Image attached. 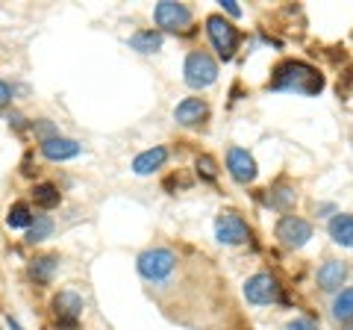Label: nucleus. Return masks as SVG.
Masks as SVG:
<instances>
[{
  "instance_id": "1",
  "label": "nucleus",
  "mask_w": 353,
  "mask_h": 330,
  "mask_svg": "<svg viewBox=\"0 0 353 330\" xmlns=\"http://www.w3.org/2000/svg\"><path fill=\"white\" fill-rule=\"evenodd\" d=\"M271 89L297 92V95H318L324 89V77L306 62H283L280 68L274 71Z\"/></svg>"
},
{
  "instance_id": "2",
  "label": "nucleus",
  "mask_w": 353,
  "mask_h": 330,
  "mask_svg": "<svg viewBox=\"0 0 353 330\" xmlns=\"http://www.w3.org/2000/svg\"><path fill=\"white\" fill-rule=\"evenodd\" d=\"M136 269H139V274L145 280L165 283L176 269V257L171 254L168 248H150V251H145V254H139Z\"/></svg>"
},
{
  "instance_id": "3",
  "label": "nucleus",
  "mask_w": 353,
  "mask_h": 330,
  "mask_svg": "<svg viewBox=\"0 0 353 330\" xmlns=\"http://www.w3.org/2000/svg\"><path fill=\"white\" fill-rule=\"evenodd\" d=\"M183 74H185V83H189L192 89H209V86L218 80V65H215V59L209 57V53L194 50V53L185 57Z\"/></svg>"
},
{
  "instance_id": "4",
  "label": "nucleus",
  "mask_w": 353,
  "mask_h": 330,
  "mask_svg": "<svg viewBox=\"0 0 353 330\" xmlns=\"http://www.w3.org/2000/svg\"><path fill=\"white\" fill-rule=\"evenodd\" d=\"M206 32H209V39H212L218 57L221 59H233V53L239 48V32H236V27L230 24L227 18H221V15H209L206 18Z\"/></svg>"
},
{
  "instance_id": "5",
  "label": "nucleus",
  "mask_w": 353,
  "mask_h": 330,
  "mask_svg": "<svg viewBox=\"0 0 353 330\" xmlns=\"http://www.w3.org/2000/svg\"><path fill=\"white\" fill-rule=\"evenodd\" d=\"M245 298L250 304H277V301H283L277 278H271V274H265V271L253 274V278L245 283Z\"/></svg>"
},
{
  "instance_id": "6",
  "label": "nucleus",
  "mask_w": 353,
  "mask_h": 330,
  "mask_svg": "<svg viewBox=\"0 0 353 330\" xmlns=\"http://www.w3.org/2000/svg\"><path fill=\"white\" fill-rule=\"evenodd\" d=\"M277 239L285 248H303L312 239V224L297 215H283L277 222Z\"/></svg>"
},
{
  "instance_id": "7",
  "label": "nucleus",
  "mask_w": 353,
  "mask_h": 330,
  "mask_svg": "<svg viewBox=\"0 0 353 330\" xmlns=\"http://www.w3.org/2000/svg\"><path fill=\"white\" fill-rule=\"evenodd\" d=\"M153 18H157V24L162 30H185L192 24V9L183 6V3H174V0H162L153 9Z\"/></svg>"
},
{
  "instance_id": "8",
  "label": "nucleus",
  "mask_w": 353,
  "mask_h": 330,
  "mask_svg": "<svg viewBox=\"0 0 353 330\" xmlns=\"http://www.w3.org/2000/svg\"><path fill=\"white\" fill-rule=\"evenodd\" d=\"M215 236H218L221 245H241V242H248L245 218L236 215V213H221L215 218Z\"/></svg>"
},
{
  "instance_id": "9",
  "label": "nucleus",
  "mask_w": 353,
  "mask_h": 330,
  "mask_svg": "<svg viewBox=\"0 0 353 330\" xmlns=\"http://www.w3.org/2000/svg\"><path fill=\"white\" fill-rule=\"evenodd\" d=\"M227 171L233 174V180H239V183L256 180V162H253V157L245 148H230V153H227Z\"/></svg>"
},
{
  "instance_id": "10",
  "label": "nucleus",
  "mask_w": 353,
  "mask_h": 330,
  "mask_svg": "<svg viewBox=\"0 0 353 330\" xmlns=\"http://www.w3.org/2000/svg\"><path fill=\"white\" fill-rule=\"evenodd\" d=\"M80 142L74 139H65V136H50V139H41V153L53 162H65V159H74L80 157Z\"/></svg>"
},
{
  "instance_id": "11",
  "label": "nucleus",
  "mask_w": 353,
  "mask_h": 330,
  "mask_svg": "<svg viewBox=\"0 0 353 330\" xmlns=\"http://www.w3.org/2000/svg\"><path fill=\"white\" fill-rule=\"evenodd\" d=\"M53 310H57V318L62 324H68V327H74L77 324V318H80V313H83V298L77 292H59L57 298H53Z\"/></svg>"
},
{
  "instance_id": "12",
  "label": "nucleus",
  "mask_w": 353,
  "mask_h": 330,
  "mask_svg": "<svg viewBox=\"0 0 353 330\" xmlns=\"http://www.w3.org/2000/svg\"><path fill=\"white\" fill-rule=\"evenodd\" d=\"M209 115V106L206 101H201V97H185V101L174 109V118H176V124H183V127H194V124H201V121Z\"/></svg>"
},
{
  "instance_id": "13",
  "label": "nucleus",
  "mask_w": 353,
  "mask_h": 330,
  "mask_svg": "<svg viewBox=\"0 0 353 330\" xmlns=\"http://www.w3.org/2000/svg\"><path fill=\"white\" fill-rule=\"evenodd\" d=\"M347 278V266L341 260H327L321 269H318V286H321L324 292H336L341 289V283Z\"/></svg>"
},
{
  "instance_id": "14",
  "label": "nucleus",
  "mask_w": 353,
  "mask_h": 330,
  "mask_svg": "<svg viewBox=\"0 0 353 330\" xmlns=\"http://www.w3.org/2000/svg\"><path fill=\"white\" fill-rule=\"evenodd\" d=\"M165 159H168V151L165 148H150V151H141L136 159H132V171L136 174H153L157 168H162Z\"/></svg>"
},
{
  "instance_id": "15",
  "label": "nucleus",
  "mask_w": 353,
  "mask_h": 330,
  "mask_svg": "<svg viewBox=\"0 0 353 330\" xmlns=\"http://www.w3.org/2000/svg\"><path fill=\"white\" fill-rule=\"evenodd\" d=\"M330 236H333L336 245L341 248H353V215L341 213L330 222Z\"/></svg>"
},
{
  "instance_id": "16",
  "label": "nucleus",
  "mask_w": 353,
  "mask_h": 330,
  "mask_svg": "<svg viewBox=\"0 0 353 330\" xmlns=\"http://www.w3.org/2000/svg\"><path fill=\"white\" fill-rule=\"evenodd\" d=\"M130 48L139 53H153L162 48V32L159 30H139L130 36Z\"/></svg>"
},
{
  "instance_id": "17",
  "label": "nucleus",
  "mask_w": 353,
  "mask_h": 330,
  "mask_svg": "<svg viewBox=\"0 0 353 330\" xmlns=\"http://www.w3.org/2000/svg\"><path fill=\"white\" fill-rule=\"evenodd\" d=\"M57 257H36L30 262V278L39 280V283H50L53 280V271H57Z\"/></svg>"
},
{
  "instance_id": "18",
  "label": "nucleus",
  "mask_w": 353,
  "mask_h": 330,
  "mask_svg": "<svg viewBox=\"0 0 353 330\" xmlns=\"http://www.w3.org/2000/svg\"><path fill=\"white\" fill-rule=\"evenodd\" d=\"M333 318L336 322H353V289H345L333 301Z\"/></svg>"
},
{
  "instance_id": "19",
  "label": "nucleus",
  "mask_w": 353,
  "mask_h": 330,
  "mask_svg": "<svg viewBox=\"0 0 353 330\" xmlns=\"http://www.w3.org/2000/svg\"><path fill=\"white\" fill-rule=\"evenodd\" d=\"M32 218H36V215L30 213V206H27V204H15L12 210H9V215H6V224L12 227V230H30Z\"/></svg>"
},
{
  "instance_id": "20",
  "label": "nucleus",
  "mask_w": 353,
  "mask_h": 330,
  "mask_svg": "<svg viewBox=\"0 0 353 330\" xmlns=\"http://www.w3.org/2000/svg\"><path fill=\"white\" fill-rule=\"evenodd\" d=\"M53 233V222L48 215H36L32 218V224H30V230H27V242L30 245H36V242H44Z\"/></svg>"
},
{
  "instance_id": "21",
  "label": "nucleus",
  "mask_w": 353,
  "mask_h": 330,
  "mask_svg": "<svg viewBox=\"0 0 353 330\" xmlns=\"http://www.w3.org/2000/svg\"><path fill=\"white\" fill-rule=\"evenodd\" d=\"M32 197H36V204L44 206V210H50V206H57V204L62 201L59 189H57V186H50V183L36 186V189H32Z\"/></svg>"
},
{
  "instance_id": "22",
  "label": "nucleus",
  "mask_w": 353,
  "mask_h": 330,
  "mask_svg": "<svg viewBox=\"0 0 353 330\" xmlns=\"http://www.w3.org/2000/svg\"><path fill=\"white\" fill-rule=\"evenodd\" d=\"M197 171H201L206 180H212L215 177V162L209 159V157H201V159H197Z\"/></svg>"
},
{
  "instance_id": "23",
  "label": "nucleus",
  "mask_w": 353,
  "mask_h": 330,
  "mask_svg": "<svg viewBox=\"0 0 353 330\" xmlns=\"http://www.w3.org/2000/svg\"><path fill=\"white\" fill-rule=\"evenodd\" d=\"M289 330H318V327L309 322V318H294V322L289 324Z\"/></svg>"
},
{
  "instance_id": "24",
  "label": "nucleus",
  "mask_w": 353,
  "mask_h": 330,
  "mask_svg": "<svg viewBox=\"0 0 353 330\" xmlns=\"http://www.w3.org/2000/svg\"><path fill=\"white\" fill-rule=\"evenodd\" d=\"M9 101H12V92H9V86L3 80H0V109H3Z\"/></svg>"
},
{
  "instance_id": "25",
  "label": "nucleus",
  "mask_w": 353,
  "mask_h": 330,
  "mask_svg": "<svg viewBox=\"0 0 353 330\" xmlns=\"http://www.w3.org/2000/svg\"><path fill=\"white\" fill-rule=\"evenodd\" d=\"M221 6H224V9H227V12L233 15V18H239V15H241V9H239L236 0H221Z\"/></svg>"
},
{
  "instance_id": "26",
  "label": "nucleus",
  "mask_w": 353,
  "mask_h": 330,
  "mask_svg": "<svg viewBox=\"0 0 353 330\" xmlns=\"http://www.w3.org/2000/svg\"><path fill=\"white\" fill-rule=\"evenodd\" d=\"M6 324H9V330H21V324L15 322V318H12V316H9V318H6Z\"/></svg>"
},
{
  "instance_id": "27",
  "label": "nucleus",
  "mask_w": 353,
  "mask_h": 330,
  "mask_svg": "<svg viewBox=\"0 0 353 330\" xmlns=\"http://www.w3.org/2000/svg\"><path fill=\"white\" fill-rule=\"evenodd\" d=\"M345 330H353V324H350V327H345Z\"/></svg>"
}]
</instances>
